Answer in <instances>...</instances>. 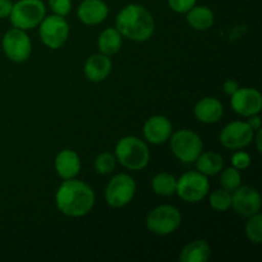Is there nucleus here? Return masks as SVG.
<instances>
[{
	"label": "nucleus",
	"mask_w": 262,
	"mask_h": 262,
	"mask_svg": "<svg viewBox=\"0 0 262 262\" xmlns=\"http://www.w3.org/2000/svg\"><path fill=\"white\" fill-rule=\"evenodd\" d=\"M56 207L69 217H81L89 214L95 205L91 187L76 178L66 179L55 193Z\"/></svg>",
	"instance_id": "obj_1"
},
{
	"label": "nucleus",
	"mask_w": 262,
	"mask_h": 262,
	"mask_svg": "<svg viewBox=\"0 0 262 262\" xmlns=\"http://www.w3.org/2000/svg\"><path fill=\"white\" fill-rule=\"evenodd\" d=\"M115 28L123 37L136 42L150 40L155 31L151 13L140 4H128L115 18Z\"/></svg>",
	"instance_id": "obj_2"
},
{
	"label": "nucleus",
	"mask_w": 262,
	"mask_h": 262,
	"mask_svg": "<svg viewBox=\"0 0 262 262\" xmlns=\"http://www.w3.org/2000/svg\"><path fill=\"white\" fill-rule=\"evenodd\" d=\"M114 155L120 165L129 170H142L150 161V150L145 141L136 136H127L118 141Z\"/></svg>",
	"instance_id": "obj_3"
},
{
	"label": "nucleus",
	"mask_w": 262,
	"mask_h": 262,
	"mask_svg": "<svg viewBox=\"0 0 262 262\" xmlns=\"http://www.w3.org/2000/svg\"><path fill=\"white\" fill-rule=\"evenodd\" d=\"M45 15L46 7L42 0H18L13 4L9 18L13 27L26 31L37 27Z\"/></svg>",
	"instance_id": "obj_4"
},
{
	"label": "nucleus",
	"mask_w": 262,
	"mask_h": 262,
	"mask_svg": "<svg viewBox=\"0 0 262 262\" xmlns=\"http://www.w3.org/2000/svg\"><path fill=\"white\" fill-rule=\"evenodd\" d=\"M182 223V215L171 205H160L146 216V228L156 235H169L176 232Z\"/></svg>",
	"instance_id": "obj_5"
},
{
	"label": "nucleus",
	"mask_w": 262,
	"mask_h": 262,
	"mask_svg": "<svg viewBox=\"0 0 262 262\" xmlns=\"http://www.w3.org/2000/svg\"><path fill=\"white\" fill-rule=\"evenodd\" d=\"M170 150L178 160L183 163H194L204 150V142L196 132L179 129L170 136Z\"/></svg>",
	"instance_id": "obj_6"
},
{
	"label": "nucleus",
	"mask_w": 262,
	"mask_h": 262,
	"mask_svg": "<svg viewBox=\"0 0 262 262\" xmlns=\"http://www.w3.org/2000/svg\"><path fill=\"white\" fill-rule=\"evenodd\" d=\"M210 189L209 179L200 171H187L177 179L176 193L188 204H197L207 196Z\"/></svg>",
	"instance_id": "obj_7"
},
{
	"label": "nucleus",
	"mask_w": 262,
	"mask_h": 262,
	"mask_svg": "<svg viewBox=\"0 0 262 262\" xmlns=\"http://www.w3.org/2000/svg\"><path fill=\"white\" fill-rule=\"evenodd\" d=\"M136 182L128 174H117L113 177L105 188V201L110 207L119 209L129 204L136 194Z\"/></svg>",
	"instance_id": "obj_8"
},
{
	"label": "nucleus",
	"mask_w": 262,
	"mask_h": 262,
	"mask_svg": "<svg viewBox=\"0 0 262 262\" xmlns=\"http://www.w3.org/2000/svg\"><path fill=\"white\" fill-rule=\"evenodd\" d=\"M38 32L41 41L51 50L61 48L69 37V25L67 19L61 15L51 14L43 17L40 22Z\"/></svg>",
	"instance_id": "obj_9"
},
{
	"label": "nucleus",
	"mask_w": 262,
	"mask_h": 262,
	"mask_svg": "<svg viewBox=\"0 0 262 262\" xmlns=\"http://www.w3.org/2000/svg\"><path fill=\"white\" fill-rule=\"evenodd\" d=\"M2 48L9 60L23 63L27 60L32 51L30 36L20 28H10L5 32L2 40Z\"/></svg>",
	"instance_id": "obj_10"
},
{
	"label": "nucleus",
	"mask_w": 262,
	"mask_h": 262,
	"mask_svg": "<svg viewBox=\"0 0 262 262\" xmlns=\"http://www.w3.org/2000/svg\"><path fill=\"white\" fill-rule=\"evenodd\" d=\"M255 136V130L247 122H232L225 125L219 136L220 143L229 150H241L251 145Z\"/></svg>",
	"instance_id": "obj_11"
},
{
	"label": "nucleus",
	"mask_w": 262,
	"mask_h": 262,
	"mask_svg": "<svg viewBox=\"0 0 262 262\" xmlns=\"http://www.w3.org/2000/svg\"><path fill=\"white\" fill-rule=\"evenodd\" d=\"M232 207L238 215L250 217L260 212L261 196L257 189L250 186L241 184L234 192H232Z\"/></svg>",
	"instance_id": "obj_12"
},
{
	"label": "nucleus",
	"mask_w": 262,
	"mask_h": 262,
	"mask_svg": "<svg viewBox=\"0 0 262 262\" xmlns=\"http://www.w3.org/2000/svg\"><path fill=\"white\" fill-rule=\"evenodd\" d=\"M233 110L242 117H251L253 114H260L262 109V96L256 89L242 87L232 95L230 100Z\"/></svg>",
	"instance_id": "obj_13"
},
{
	"label": "nucleus",
	"mask_w": 262,
	"mask_h": 262,
	"mask_svg": "<svg viewBox=\"0 0 262 262\" xmlns=\"http://www.w3.org/2000/svg\"><path fill=\"white\" fill-rule=\"evenodd\" d=\"M173 124L164 115H154L143 124V137L152 145H161L170 138Z\"/></svg>",
	"instance_id": "obj_14"
},
{
	"label": "nucleus",
	"mask_w": 262,
	"mask_h": 262,
	"mask_svg": "<svg viewBox=\"0 0 262 262\" xmlns=\"http://www.w3.org/2000/svg\"><path fill=\"white\" fill-rule=\"evenodd\" d=\"M109 14V7L104 0H83L78 5L77 15L86 26H96L104 22Z\"/></svg>",
	"instance_id": "obj_15"
},
{
	"label": "nucleus",
	"mask_w": 262,
	"mask_h": 262,
	"mask_svg": "<svg viewBox=\"0 0 262 262\" xmlns=\"http://www.w3.org/2000/svg\"><path fill=\"white\" fill-rule=\"evenodd\" d=\"M54 168L61 179H72L78 176L81 170V159L73 150H61L54 160Z\"/></svg>",
	"instance_id": "obj_16"
},
{
	"label": "nucleus",
	"mask_w": 262,
	"mask_h": 262,
	"mask_svg": "<svg viewBox=\"0 0 262 262\" xmlns=\"http://www.w3.org/2000/svg\"><path fill=\"white\" fill-rule=\"evenodd\" d=\"M112 68L113 64L109 56L101 53L94 54L84 63L83 73L89 81L99 83V82L105 81L107 78V76L112 72Z\"/></svg>",
	"instance_id": "obj_17"
},
{
	"label": "nucleus",
	"mask_w": 262,
	"mask_h": 262,
	"mask_svg": "<svg viewBox=\"0 0 262 262\" xmlns=\"http://www.w3.org/2000/svg\"><path fill=\"white\" fill-rule=\"evenodd\" d=\"M193 113L199 122L205 123V124H212L222 119L223 114H224V106L219 99L204 97L197 102Z\"/></svg>",
	"instance_id": "obj_18"
},
{
	"label": "nucleus",
	"mask_w": 262,
	"mask_h": 262,
	"mask_svg": "<svg viewBox=\"0 0 262 262\" xmlns=\"http://www.w3.org/2000/svg\"><path fill=\"white\" fill-rule=\"evenodd\" d=\"M186 19L192 28L197 31H206L215 22L214 12L206 5H194L186 13Z\"/></svg>",
	"instance_id": "obj_19"
},
{
	"label": "nucleus",
	"mask_w": 262,
	"mask_h": 262,
	"mask_svg": "<svg viewBox=\"0 0 262 262\" xmlns=\"http://www.w3.org/2000/svg\"><path fill=\"white\" fill-rule=\"evenodd\" d=\"M196 168L197 171L202 173L204 176H216L223 170L224 166V159L220 154L214 152V151H202L199 158L196 159Z\"/></svg>",
	"instance_id": "obj_20"
},
{
	"label": "nucleus",
	"mask_w": 262,
	"mask_h": 262,
	"mask_svg": "<svg viewBox=\"0 0 262 262\" xmlns=\"http://www.w3.org/2000/svg\"><path fill=\"white\" fill-rule=\"evenodd\" d=\"M123 36L115 27H109L102 31L97 40L100 53L106 56L115 55L122 48Z\"/></svg>",
	"instance_id": "obj_21"
},
{
	"label": "nucleus",
	"mask_w": 262,
	"mask_h": 262,
	"mask_svg": "<svg viewBox=\"0 0 262 262\" xmlns=\"http://www.w3.org/2000/svg\"><path fill=\"white\" fill-rule=\"evenodd\" d=\"M211 255V250L207 242L202 239L188 243L182 250L179 261L181 262H206Z\"/></svg>",
	"instance_id": "obj_22"
},
{
	"label": "nucleus",
	"mask_w": 262,
	"mask_h": 262,
	"mask_svg": "<svg viewBox=\"0 0 262 262\" xmlns=\"http://www.w3.org/2000/svg\"><path fill=\"white\" fill-rule=\"evenodd\" d=\"M151 187L159 196H171L177 191V178L169 173H159L151 181Z\"/></svg>",
	"instance_id": "obj_23"
},
{
	"label": "nucleus",
	"mask_w": 262,
	"mask_h": 262,
	"mask_svg": "<svg viewBox=\"0 0 262 262\" xmlns=\"http://www.w3.org/2000/svg\"><path fill=\"white\" fill-rule=\"evenodd\" d=\"M220 173L222 174H220L219 183L222 188L225 189V191L232 193L242 184V176H241V171L238 169L230 166V168L224 169Z\"/></svg>",
	"instance_id": "obj_24"
},
{
	"label": "nucleus",
	"mask_w": 262,
	"mask_h": 262,
	"mask_svg": "<svg viewBox=\"0 0 262 262\" xmlns=\"http://www.w3.org/2000/svg\"><path fill=\"white\" fill-rule=\"evenodd\" d=\"M209 204L215 211H227L232 207V193L225 189H215L209 196Z\"/></svg>",
	"instance_id": "obj_25"
},
{
	"label": "nucleus",
	"mask_w": 262,
	"mask_h": 262,
	"mask_svg": "<svg viewBox=\"0 0 262 262\" xmlns=\"http://www.w3.org/2000/svg\"><path fill=\"white\" fill-rule=\"evenodd\" d=\"M115 165H117V158L112 152H101L96 156L94 161L95 171L101 176L112 173L115 169Z\"/></svg>",
	"instance_id": "obj_26"
},
{
	"label": "nucleus",
	"mask_w": 262,
	"mask_h": 262,
	"mask_svg": "<svg viewBox=\"0 0 262 262\" xmlns=\"http://www.w3.org/2000/svg\"><path fill=\"white\" fill-rule=\"evenodd\" d=\"M246 235L252 243H262V215L260 212L250 216V220L246 224Z\"/></svg>",
	"instance_id": "obj_27"
},
{
	"label": "nucleus",
	"mask_w": 262,
	"mask_h": 262,
	"mask_svg": "<svg viewBox=\"0 0 262 262\" xmlns=\"http://www.w3.org/2000/svg\"><path fill=\"white\" fill-rule=\"evenodd\" d=\"M49 7L54 14L66 17L72 10V0H49Z\"/></svg>",
	"instance_id": "obj_28"
},
{
	"label": "nucleus",
	"mask_w": 262,
	"mask_h": 262,
	"mask_svg": "<svg viewBox=\"0 0 262 262\" xmlns=\"http://www.w3.org/2000/svg\"><path fill=\"white\" fill-rule=\"evenodd\" d=\"M232 165L233 168L238 170H245L251 165V156L246 151H237L232 156Z\"/></svg>",
	"instance_id": "obj_29"
},
{
	"label": "nucleus",
	"mask_w": 262,
	"mask_h": 262,
	"mask_svg": "<svg viewBox=\"0 0 262 262\" xmlns=\"http://www.w3.org/2000/svg\"><path fill=\"white\" fill-rule=\"evenodd\" d=\"M168 2L169 8L176 13H182L186 14L192 7H194L197 0H166Z\"/></svg>",
	"instance_id": "obj_30"
},
{
	"label": "nucleus",
	"mask_w": 262,
	"mask_h": 262,
	"mask_svg": "<svg viewBox=\"0 0 262 262\" xmlns=\"http://www.w3.org/2000/svg\"><path fill=\"white\" fill-rule=\"evenodd\" d=\"M13 3L12 0H0V19L9 17L12 12Z\"/></svg>",
	"instance_id": "obj_31"
},
{
	"label": "nucleus",
	"mask_w": 262,
	"mask_h": 262,
	"mask_svg": "<svg viewBox=\"0 0 262 262\" xmlns=\"http://www.w3.org/2000/svg\"><path fill=\"white\" fill-rule=\"evenodd\" d=\"M238 89H239V84L234 79H227L224 82V84H223V90H224V92L228 96H232L234 92H237Z\"/></svg>",
	"instance_id": "obj_32"
},
{
	"label": "nucleus",
	"mask_w": 262,
	"mask_h": 262,
	"mask_svg": "<svg viewBox=\"0 0 262 262\" xmlns=\"http://www.w3.org/2000/svg\"><path fill=\"white\" fill-rule=\"evenodd\" d=\"M248 120L247 123L250 124V127L252 128L253 130H257L261 128V124H262V119L260 118V115L258 114H253L251 115V117H247Z\"/></svg>",
	"instance_id": "obj_33"
},
{
	"label": "nucleus",
	"mask_w": 262,
	"mask_h": 262,
	"mask_svg": "<svg viewBox=\"0 0 262 262\" xmlns=\"http://www.w3.org/2000/svg\"><path fill=\"white\" fill-rule=\"evenodd\" d=\"M253 141H256V148H257L258 152L262 151V146H261V141H262V129H257V135L253 136Z\"/></svg>",
	"instance_id": "obj_34"
}]
</instances>
